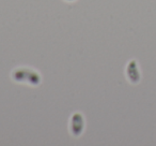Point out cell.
<instances>
[{
    "instance_id": "6da1fadb",
    "label": "cell",
    "mask_w": 156,
    "mask_h": 146,
    "mask_svg": "<svg viewBox=\"0 0 156 146\" xmlns=\"http://www.w3.org/2000/svg\"><path fill=\"white\" fill-rule=\"evenodd\" d=\"M12 79L17 83L28 84L31 86H37L42 82V77L39 72L25 67L14 69L12 72Z\"/></svg>"
},
{
    "instance_id": "7a4b0ae2",
    "label": "cell",
    "mask_w": 156,
    "mask_h": 146,
    "mask_svg": "<svg viewBox=\"0 0 156 146\" xmlns=\"http://www.w3.org/2000/svg\"><path fill=\"white\" fill-rule=\"evenodd\" d=\"M85 129V118L81 113H74L69 119V131L74 137H79Z\"/></svg>"
},
{
    "instance_id": "3957f363",
    "label": "cell",
    "mask_w": 156,
    "mask_h": 146,
    "mask_svg": "<svg viewBox=\"0 0 156 146\" xmlns=\"http://www.w3.org/2000/svg\"><path fill=\"white\" fill-rule=\"evenodd\" d=\"M126 77L132 84H138L141 79L140 70L136 60H130L126 66Z\"/></svg>"
},
{
    "instance_id": "277c9868",
    "label": "cell",
    "mask_w": 156,
    "mask_h": 146,
    "mask_svg": "<svg viewBox=\"0 0 156 146\" xmlns=\"http://www.w3.org/2000/svg\"><path fill=\"white\" fill-rule=\"evenodd\" d=\"M65 1H69V2H71V1H75V0H65Z\"/></svg>"
}]
</instances>
